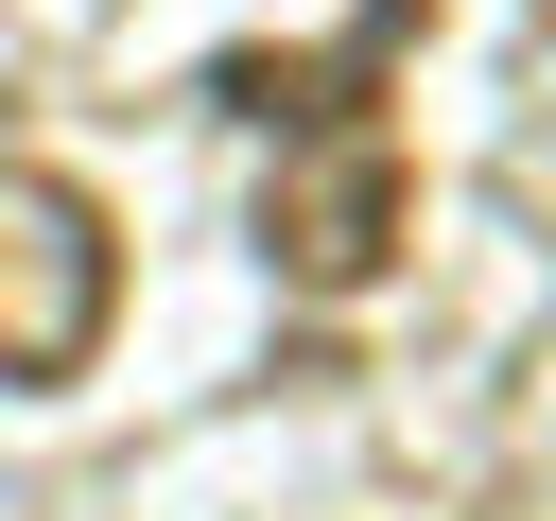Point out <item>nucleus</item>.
Returning a JSON list of instances; mask_svg holds the SVG:
<instances>
[{
    "instance_id": "f257e3e1",
    "label": "nucleus",
    "mask_w": 556,
    "mask_h": 521,
    "mask_svg": "<svg viewBox=\"0 0 556 521\" xmlns=\"http://www.w3.org/2000/svg\"><path fill=\"white\" fill-rule=\"evenodd\" d=\"M122 313V226L70 174H0V382H87Z\"/></svg>"
},
{
    "instance_id": "7ed1b4c3",
    "label": "nucleus",
    "mask_w": 556,
    "mask_h": 521,
    "mask_svg": "<svg viewBox=\"0 0 556 521\" xmlns=\"http://www.w3.org/2000/svg\"><path fill=\"white\" fill-rule=\"evenodd\" d=\"M417 35H434V0H365V17H348L330 52H295V69H278V52H226V69H208V104H261V122L330 139V122H382V69H400Z\"/></svg>"
},
{
    "instance_id": "f03ea898",
    "label": "nucleus",
    "mask_w": 556,
    "mask_h": 521,
    "mask_svg": "<svg viewBox=\"0 0 556 521\" xmlns=\"http://www.w3.org/2000/svg\"><path fill=\"white\" fill-rule=\"evenodd\" d=\"M261 243H278V278H295V295H365V278L417 243V156H400L382 122L295 139V156H278V191H261Z\"/></svg>"
}]
</instances>
